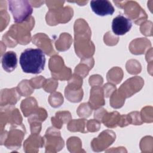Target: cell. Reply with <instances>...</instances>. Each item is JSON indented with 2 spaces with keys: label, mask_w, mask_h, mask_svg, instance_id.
Instances as JSON below:
<instances>
[{
  "label": "cell",
  "mask_w": 153,
  "mask_h": 153,
  "mask_svg": "<svg viewBox=\"0 0 153 153\" xmlns=\"http://www.w3.org/2000/svg\"><path fill=\"white\" fill-rule=\"evenodd\" d=\"M45 63V54L39 48H27L20 57V65L25 73L39 74L44 70Z\"/></svg>",
  "instance_id": "6da1fadb"
},
{
  "label": "cell",
  "mask_w": 153,
  "mask_h": 153,
  "mask_svg": "<svg viewBox=\"0 0 153 153\" xmlns=\"http://www.w3.org/2000/svg\"><path fill=\"white\" fill-rule=\"evenodd\" d=\"M8 6L16 23H22L26 20L33 11V9L28 1H9Z\"/></svg>",
  "instance_id": "7a4b0ae2"
},
{
  "label": "cell",
  "mask_w": 153,
  "mask_h": 153,
  "mask_svg": "<svg viewBox=\"0 0 153 153\" xmlns=\"http://www.w3.org/2000/svg\"><path fill=\"white\" fill-rule=\"evenodd\" d=\"M132 27V22L130 19L122 14L115 17L112 22V30L115 35H123L128 32Z\"/></svg>",
  "instance_id": "3957f363"
},
{
  "label": "cell",
  "mask_w": 153,
  "mask_h": 153,
  "mask_svg": "<svg viewBox=\"0 0 153 153\" xmlns=\"http://www.w3.org/2000/svg\"><path fill=\"white\" fill-rule=\"evenodd\" d=\"M90 7L96 14L100 16L112 15L115 11L111 3L107 0L91 1Z\"/></svg>",
  "instance_id": "277c9868"
},
{
  "label": "cell",
  "mask_w": 153,
  "mask_h": 153,
  "mask_svg": "<svg viewBox=\"0 0 153 153\" xmlns=\"http://www.w3.org/2000/svg\"><path fill=\"white\" fill-rule=\"evenodd\" d=\"M2 66L7 72L13 71L17 65V58L15 52L10 51L5 53L2 57Z\"/></svg>",
  "instance_id": "5b68a950"
}]
</instances>
